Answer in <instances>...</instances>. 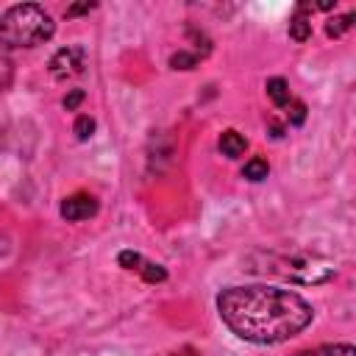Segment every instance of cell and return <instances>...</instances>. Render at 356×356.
I'll return each instance as SVG.
<instances>
[{
	"instance_id": "1",
	"label": "cell",
	"mask_w": 356,
	"mask_h": 356,
	"mask_svg": "<svg viewBox=\"0 0 356 356\" xmlns=\"http://www.w3.org/2000/svg\"><path fill=\"white\" fill-rule=\"evenodd\" d=\"M217 312L231 334L253 345L286 342L314 320V309L306 298L267 284L222 289L217 295Z\"/></svg>"
},
{
	"instance_id": "2",
	"label": "cell",
	"mask_w": 356,
	"mask_h": 356,
	"mask_svg": "<svg viewBox=\"0 0 356 356\" xmlns=\"http://www.w3.org/2000/svg\"><path fill=\"white\" fill-rule=\"evenodd\" d=\"M53 33H56L53 17L36 3L11 6L0 17V44L8 47V50L36 47V44L47 42Z\"/></svg>"
},
{
	"instance_id": "3",
	"label": "cell",
	"mask_w": 356,
	"mask_h": 356,
	"mask_svg": "<svg viewBox=\"0 0 356 356\" xmlns=\"http://www.w3.org/2000/svg\"><path fill=\"white\" fill-rule=\"evenodd\" d=\"M267 264L270 267H261V270H270V273H275V275H281L286 281H295V284H325L337 273V267L328 259L309 256V253L267 256Z\"/></svg>"
},
{
	"instance_id": "4",
	"label": "cell",
	"mask_w": 356,
	"mask_h": 356,
	"mask_svg": "<svg viewBox=\"0 0 356 356\" xmlns=\"http://www.w3.org/2000/svg\"><path fill=\"white\" fill-rule=\"evenodd\" d=\"M86 67V50L78 47V44H70V47H61L53 58H50V75L56 81H70V78H78Z\"/></svg>"
},
{
	"instance_id": "5",
	"label": "cell",
	"mask_w": 356,
	"mask_h": 356,
	"mask_svg": "<svg viewBox=\"0 0 356 356\" xmlns=\"http://www.w3.org/2000/svg\"><path fill=\"white\" fill-rule=\"evenodd\" d=\"M95 214H97V200L89 192H75V195L61 200V217L67 222H81V220H89Z\"/></svg>"
},
{
	"instance_id": "6",
	"label": "cell",
	"mask_w": 356,
	"mask_h": 356,
	"mask_svg": "<svg viewBox=\"0 0 356 356\" xmlns=\"http://www.w3.org/2000/svg\"><path fill=\"white\" fill-rule=\"evenodd\" d=\"M289 36H292L295 42H306V39L312 36V17H309V6H306V3H300V6L295 8V14H292V19H289Z\"/></svg>"
},
{
	"instance_id": "7",
	"label": "cell",
	"mask_w": 356,
	"mask_h": 356,
	"mask_svg": "<svg viewBox=\"0 0 356 356\" xmlns=\"http://www.w3.org/2000/svg\"><path fill=\"white\" fill-rule=\"evenodd\" d=\"M217 147H220V153L222 156H228V159H239L245 150H248V139L239 134V131H222V136H220V142H217Z\"/></svg>"
},
{
	"instance_id": "8",
	"label": "cell",
	"mask_w": 356,
	"mask_h": 356,
	"mask_svg": "<svg viewBox=\"0 0 356 356\" xmlns=\"http://www.w3.org/2000/svg\"><path fill=\"white\" fill-rule=\"evenodd\" d=\"M264 89H267V97L273 100V106H278V108H286L289 106L292 95H289V83L284 78H270Z\"/></svg>"
},
{
	"instance_id": "9",
	"label": "cell",
	"mask_w": 356,
	"mask_h": 356,
	"mask_svg": "<svg viewBox=\"0 0 356 356\" xmlns=\"http://www.w3.org/2000/svg\"><path fill=\"white\" fill-rule=\"evenodd\" d=\"M295 356H356V348L350 342H337V345H317V348L300 350Z\"/></svg>"
},
{
	"instance_id": "10",
	"label": "cell",
	"mask_w": 356,
	"mask_h": 356,
	"mask_svg": "<svg viewBox=\"0 0 356 356\" xmlns=\"http://www.w3.org/2000/svg\"><path fill=\"white\" fill-rule=\"evenodd\" d=\"M267 172H270V164H267V159H261V156L248 159L245 167H242V175H245L248 181H264Z\"/></svg>"
},
{
	"instance_id": "11",
	"label": "cell",
	"mask_w": 356,
	"mask_h": 356,
	"mask_svg": "<svg viewBox=\"0 0 356 356\" xmlns=\"http://www.w3.org/2000/svg\"><path fill=\"white\" fill-rule=\"evenodd\" d=\"M353 28V14L348 11V14H339V17H331L328 19V25H325V33L328 36H334V39H339L342 33H348Z\"/></svg>"
},
{
	"instance_id": "12",
	"label": "cell",
	"mask_w": 356,
	"mask_h": 356,
	"mask_svg": "<svg viewBox=\"0 0 356 356\" xmlns=\"http://www.w3.org/2000/svg\"><path fill=\"white\" fill-rule=\"evenodd\" d=\"M197 64V53H186V50H178L170 56V67L172 70H192Z\"/></svg>"
},
{
	"instance_id": "13",
	"label": "cell",
	"mask_w": 356,
	"mask_h": 356,
	"mask_svg": "<svg viewBox=\"0 0 356 356\" xmlns=\"http://www.w3.org/2000/svg\"><path fill=\"white\" fill-rule=\"evenodd\" d=\"M139 275H142L147 284H159V281H164V278H167V270H164L161 264L145 261V264H142V270H139Z\"/></svg>"
},
{
	"instance_id": "14",
	"label": "cell",
	"mask_w": 356,
	"mask_h": 356,
	"mask_svg": "<svg viewBox=\"0 0 356 356\" xmlns=\"http://www.w3.org/2000/svg\"><path fill=\"white\" fill-rule=\"evenodd\" d=\"M72 131H75V136L81 139V142H86L92 134H95V120L89 117V114H81L78 120H75V125H72Z\"/></svg>"
},
{
	"instance_id": "15",
	"label": "cell",
	"mask_w": 356,
	"mask_h": 356,
	"mask_svg": "<svg viewBox=\"0 0 356 356\" xmlns=\"http://www.w3.org/2000/svg\"><path fill=\"white\" fill-rule=\"evenodd\" d=\"M117 261H120V267L134 270V273H139V270H142V264H145V259H142L139 253H134V250H122V253L117 256Z\"/></svg>"
},
{
	"instance_id": "16",
	"label": "cell",
	"mask_w": 356,
	"mask_h": 356,
	"mask_svg": "<svg viewBox=\"0 0 356 356\" xmlns=\"http://www.w3.org/2000/svg\"><path fill=\"white\" fill-rule=\"evenodd\" d=\"M286 120H289V125H303V120H306V103L289 100V114H286Z\"/></svg>"
},
{
	"instance_id": "17",
	"label": "cell",
	"mask_w": 356,
	"mask_h": 356,
	"mask_svg": "<svg viewBox=\"0 0 356 356\" xmlns=\"http://www.w3.org/2000/svg\"><path fill=\"white\" fill-rule=\"evenodd\" d=\"M11 78H14V64L6 56H0V92H6L11 86Z\"/></svg>"
},
{
	"instance_id": "18",
	"label": "cell",
	"mask_w": 356,
	"mask_h": 356,
	"mask_svg": "<svg viewBox=\"0 0 356 356\" xmlns=\"http://www.w3.org/2000/svg\"><path fill=\"white\" fill-rule=\"evenodd\" d=\"M81 100H83V92H81V89H72V92H70V95H67L61 103H64V108H67V111H75Z\"/></svg>"
},
{
	"instance_id": "19",
	"label": "cell",
	"mask_w": 356,
	"mask_h": 356,
	"mask_svg": "<svg viewBox=\"0 0 356 356\" xmlns=\"http://www.w3.org/2000/svg\"><path fill=\"white\" fill-rule=\"evenodd\" d=\"M92 8H95V3H81V6L67 8V17H75V14H83V11H92Z\"/></svg>"
},
{
	"instance_id": "20",
	"label": "cell",
	"mask_w": 356,
	"mask_h": 356,
	"mask_svg": "<svg viewBox=\"0 0 356 356\" xmlns=\"http://www.w3.org/2000/svg\"><path fill=\"white\" fill-rule=\"evenodd\" d=\"M172 356H197V350H195V348H181V350H175Z\"/></svg>"
}]
</instances>
